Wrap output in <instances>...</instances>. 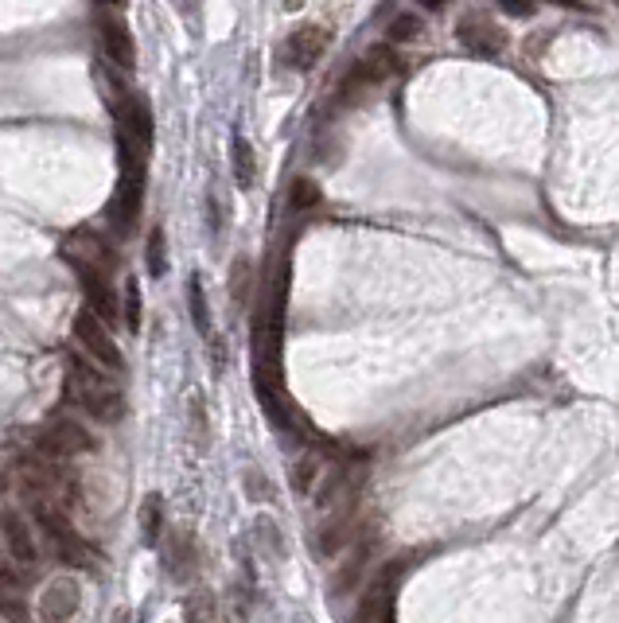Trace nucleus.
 <instances>
[{
    "label": "nucleus",
    "instance_id": "b1692460",
    "mask_svg": "<svg viewBox=\"0 0 619 623\" xmlns=\"http://www.w3.org/2000/svg\"><path fill=\"white\" fill-rule=\"evenodd\" d=\"M102 8H121V0H102Z\"/></svg>",
    "mask_w": 619,
    "mask_h": 623
},
{
    "label": "nucleus",
    "instance_id": "39448f33",
    "mask_svg": "<svg viewBox=\"0 0 619 623\" xmlns=\"http://www.w3.org/2000/svg\"><path fill=\"white\" fill-rule=\"evenodd\" d=\"M328 28H320V24H304V28H296L285 43V63H289L292 71H308V67H316L320 63V55L328 51Z\"/></svg>",
    "mask_w": 619,
    "mask_h": 623
},
{
    "label": "nucleus",
    "instance_id": "9d476101",
    "mask_svg": "<svg viewBox=\"0 0 619 623\" xmlns=\"http://www.w3.org/2000/svg\"><path fill=\"white\" fill-rule=\"evenodd\" d=\"M0 534H4L8 550H12V557H16L20 565H32V561L39 557L36 538H32V530L24 526V518H20V514H4V518H0Z\"/></svg>",
    "mask_w": 619,
    "mask_h": 623
},
{
    "label": "nucleus",
    "instance_id": "6e6552de",
    "mask_svg": "<svg viewBox=\"0 0 619 623\" xmlns=\"http://www.w3.org/2000/svg\"><path fill=\"white\" fill-rule=\"evenodd\" d=\"M141 191H145V176L141 172L125 176L121 187H117V195H113L110 203V226L117 234H129L133 230V222L141 215Z\"/></svg>",
    "mask_w": 619,
    "mask_h": 623
},
{
    "label": "nucleus",
    "instance_id": "aec40b11",
    "mask_svg": "<svg viewBox=\"0 0 619 623\" xmlns=\"http://www.w3.org/2000/svg\"><path fill=\"white\" fill-rule=\"evenodd\" d=\"M246 285H250V261L234 265V300H246Z\"/></svg>",
    "mask_w": 619,
    "mask_h": 623
},
{
    "label": "nucleus",
    "instance_id": "412c9836",
    "mask_svg": "<svg viewBox=\"0 0 619 623\" xmlns=\"http://www.w3.org/2000/svg\"><path fill=\"white\" fill-rule=\"evenodd\" d=\"M495 4H499L507 16H522V20L534 16V4H530V0H495Z\"/></svg>",
    "mask_w": 619,
    "mask_h": 623
},
{
    "label": "nucleus",
    "instance_id": "423d86ee",
    "mask_svg": "<svg viewBox=\"0 0 619 623\" xmlns=\"http://www.w3.org/2000/svg\"><path fill=\"white\" fill-rule=\"evenodd\" d=\"M456 36H460V43L468 47V51H475V55H499L503 47H507V32L499 28V24H491L487 16H464L460 24H456Z\"/></svg>",
    "mask_w": 619,
    "mask_h": 623
},
{
    "label": "nucleus",
    "instance_id": "393cba45",
    "mask_svg": "<svg viewBox=\"0 0 619 623\" xmlns=\"http://www.w3.org/2000/svg\"><path fill=\"white\" fill-rule=\"evenodd\" d=\"M300 4H304V0H285V8H292V12H296V8H300Z\"/></svg>",
    "mask_w": 619,
    "mask_h": 623
},
{
    "label": "nucleus",
    "instance_id": "2eb2a0df",
    "mask_svg": "<svg viewBox=\"0 0 619 623\" xmlns=\"http://www.w3.org/2000/svg\"><path fill=\"white\" fill-rule=\"evenodd\" d=\"M160 522H164V503H160V495H148L145 507H141V526H145L148 546H156V538H160Z\"/></svg>",
    "mask_w": 619,
    "mask_h": 623
},
{
    "label": "nucleus",
    "instance_id": "bb28decb",
    "mask_svg": "<svg viewBox=\"0 0 619 623\" xmlns=\"http://www.w3.org/2000/svg\"><path fill=\"white\" fill-rule=\"evenodd\" d=\"M378 623H394V616H390V612H386V616H382V620H378Z\"/></svg>",
    "mask_w": 619,
    "mask_h": 623
},
{
    "label": "nucleus",
    "instance_id": "f257e3e1",
    "mask_svg": "<svg viewBox=\"0 0 619 623\" xmlns=\"http://www.w3.org/2000/svg\"><path fill=\"white\" fill-rule=\"evenodd\" d=\"M67 398L98 421H121V413H125V394L106 374V367H90L82 359L67 363Z\"/></svg>",
    "mask_w": 619,
    "mask_h": 623
},
{
    "label": "nucleus",
    "instance_id": "f3484780",
    "mask_svg": "<svg viewBox=\"0 0 619 623\" xmlns=\"http://www.w3.org/2000/svg\"><path fill=\"white\" fill-rule=\"evenodd\" d=\"M413 36H421V20H417L413 12L394 16L390 28H386V39H390V43H405V39H413Z\"/></svg>",
    "mask_w": 619,
    "mask_h": 623
},
{
    "label": "nucleus",
    "instance_id": "1a4fd4ad",
    "mask_svg": "<svg viewBox=\"0 0 619 623\" xmlns=\"http://www.w3.org/2000/svg\"><path fill=\"white\" fill-rule=\"evenodd\" d=\"M98 32H102V47H106V55H110L113 67H121V71H133V63H137V51H133V36H129V28L121 24V20H113V16H98Z\"/></svg>",
    "mask_w": 619,
    "mask_h": 623
},
{
    "label": "nucleus",
    "instance_id": "4be33fe9",
    "mask_svg": "<svg viewBox=\"0 0 619 623\" xmlns=\"http://www.w3.org/2000/svg\"><path fill=\"white\" fill-rule=\"evenodd\" d=\"M557 4H565V8H569V12H581V8H584L581 0H557Z\"/></svg>",
    "mask_w": 619,
    "mask_h": 623
},
{
    "label": "nucleus",
    "instance_id": "f03ea898",
    "mask_svg": "<svg viewBox=\"0 0 619 623\" xmlns=\"http://www.w3.org/2000/svg\"><path fill=\"white\" fill-rule=\"evenodd\" d=\"M74 335H78L82 351H86L98 367L113 370V374H121V370H125V355H121L117 339L110 335V324H106L98 312L82 308V312H78V320H74Z\"/></svg>",
    "mask_w": 619,
    "mask_h": 623
},
{
    "label": "nucleus",
    "instance_id": "f8f14e48",
    "mask_svg": "<svg viewBox=\"0 0 619 623\" xmlns=\"http://www.w3.org/2000/svg\"><path fill=\"white\" fill-rule=\"evenodd\" d=\"M187 304H191V320H195L199 335L211 339V304H207V293H203V281L199 277L187 281Z\"/></svg>",
    "mask_w": 619,
    "mask_h": 623
},
{
    "label": "nucleus",
    "instance_id": "a211bd4d",
    "mask_svg": "<svg viewBox=\"0 0 619 623\" xmlns=\"http://www.w3.org/2000/svg\"><path fill=\"white\" fill-rule=\"evenodd\" d=\"M320 203V187L312 184V180H296L289 191V207L292 211H308V207H316Z\"/></svg>",
    "mask_w": 619,
    "mask_h": 623
},
{
    "label": "nucleus",
    "instance_id": "dca6fc26",
    "mask_svg": "<svg viewBox=\"0 0 619 623\" xmlns=\"http://www.w3.org/2000/svg\"><path fill=\"white\" fill-rule=\"evenodd\" d=\"M121 316H125V328H129V331H141V285H137V281H129V285H125Z\"/></svg>",
    "mask_w": 619,
    "mask_h": 623
},
{
    "label": "nucleus",
    "instance_id": "a878e982",
    "mask_svg": "<svg viewBox=\"0 0 619 623\" xmlns=\"http://www.w3.org/2000/svg\"><path fill=\"white\" fill-rule=\"evenodd\" d=\"M183 8H187V12H191V8H199V0H183Z\"/></svg>",
    "mask_w": 619,
    "mask_h": 623
},
{
    "label": "nucleus",
    "instance_id": "20e7f679",
    "mask_svg": "<svg viewBox=\"0 0 619 623\" xmlns=\"http://www.w3.org/2000/svg\"><path fill=\"white\" fill-rule=\"evenodd\" d=\"M405 573V565H386L374 585L366 588L363 604H359V623H378L386 612H394V592H398V581Z\"/></svg>",
    "mask_w": 619,
    "mask_h": 623
},
{
    "label": "nucleus",
    "instance_id": "9b49d317",
    "mask_svg": "<svg viewBox=\"0 0 619 623\" xmlns=\"http://www.w3.org/2000/svg\"><path fill=\"white\" fill-rule=\"evenodd\" d=\"M398 71V55H394V43H378V47H370L363 59V67H359V74H363L366 82H378V78H386V74Z\"/></svg>",
    "mask_w": 619,
    "mask_h": 623
},
{
    "label": "nucleus",
    "instance_id": "4468645a",
    "mask_svg": "<svg viewBox=\"0 0 619 623\" xmlns=\"http://www.w3.org/2000/svg\"><path fill=\"white\" fill-rule=\"evenodd\" d=\"M145 261H148V273H152V277H164V269H168V254H164V230H160V226H152V230H148Z\"/></svg>",
    "mask_w": 619,
    "mask_h": 623
},
{
    "label": "nucleus",
    "instance_id": "ddd939ff",
    "mask_svg": "<svg viewBox=\"0 0 619 623\" xmlns=\"http://www.w3.org/2000/svg\"><path fill=\"white\" fill-rule=\"evenodd\" d=\"M234 180H238V187H254L257 180L254 148H250L246 137H234Z\"/></svg>",
    "mask_w": 619,
    "mask_h": 623
},
{
    "label": "nucleus",
    "instance_id": "5701e85b",
    "mask_svg": "<svg viewBox=\"0 0 619 623\" xmlns=\"http://www.w3.org/2000/svg\"><path fill=\"white\" fill-rule=\"evenodd\" d=\"M421 8H444V0H417Z\"/></svg>",
    "mask_w": 619,
    "mask_h": 623
},
{
    "label": "nucleus",
    "instance_id": "0eeeda50",
    "mask_svg": "<svg viewBox=\"0 0 619 623\" xmlns=\"http://www.w3.org/2000/svg\"><path fill=\"white\" fill-rule=\"evenodd\" d=\"M71 265H74V273H78V281H82V289H86L90 312H98L106 324H113V316H117V296H113L110 281H106V269L86 265V261H71Z\"/></svg>",
    "mask_w": 619,
    "mask_h": 623
},
{
    "label": "nucleus",
    "instance_id": "7ed1b4c3",
    "mask_svg": "<svg viewBox=\"0 0 619 623\" xmlns=\"http://www.w3.org/2000/svg\"><path fill=\"white\" fill-rule=\"evenodd\" d=\"M98 440L86 425H78L74 417H55L43 433H39V452H47V460H67V456H86L94 452Z\"/></svg>",
    "mask_w": 619,
    "mask_h": 623
},
{
    "label": "nucleus",
    "instance_id": "6ab92c4d",
    "mask_svg": "<svg viewBox=\"0 0 619 623\" xmlns=\"http://www.w3.org/2000/svg\"><path fill=\"white\" fill-rule=\"evenodd\" d=\"M320 479V456H304L300 464H296V472H292V483H296V491H312V483Z\"/></svg>",
    "mask_w": 619,
    "mask_h": 623
}]
</instances>
